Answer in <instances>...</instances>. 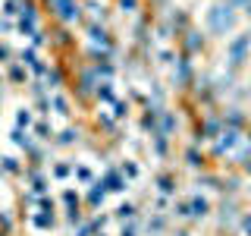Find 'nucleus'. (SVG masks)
<instances>
[{
  "instance_id": "7ed1b4c3",
  "label": "nucleus",
  "mask_w": 251,
  "mask_h": 236,
  "mask_svg": "<svg viewBox=\"0 0 251 236\" xmlns=\"http://www.w3.org/2000/svg\"><path fill=\"white\" fill-rule=\"evenodd\" d=\"M248 13H251V0H248Z\"/></svg>"
},
{
  "instance_id": "f03ea898",
  "label": "nucleus",
  "mask_w": 251,
  "mask_h": 236,
  "mask_svg": "<svg viewBox=\"0 0 251 236\" xmlns=\"http://www.w3.org/2000/svg\"><path fill=\"white\" fill-rule=\"evenodd\" d=\"M248 41H251L248 35H239V38H235V41H232V63H242V60H245Z\"/></svg>"
},
{
  "instance_id": "f257e3e1",
  "label": "nucleus",
  "mask_w": 251,
  "mask_h": 236,
  "mask_svg": "<svg viewBox=\"0 0 251 236\" xmlns=\"http://www.w3.org/2000/svg\"><path fill=\"white\" fill-rule=\"evenodd\" d=\"M207 26H210V31H217V35H226V31L235 26V13L229 6H214V10L207 13Z\"/></svg>"
}]
</instances>
